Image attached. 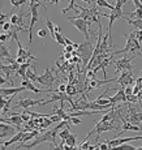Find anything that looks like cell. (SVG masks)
<instances>
[{
	"label": "cell",
	"mask_w": 142,
	"mask_h": 150,
	"mask_svg": "<svg viewBox=\"0 0 142 150\" xmlns=\"http://www.w3.org/2000/svg\"><path fill=\"white\" fill-rule=\"evenodd\" d=\"M55 81H56V79L54 77L52 71L50 68L46 69L45 73H43L42 76H38V80H37V82L40 83V85H43V86H46V88H50V86H52Z\"/></svg>",
	"instance_id": "5"
},
{
	"label": "cell",
	"mask_w": 142,
	"mask_h": 150,
	"mask_svg": "<svg viewBox=\"0 0 142 150\" xmlns=\"http://www.w3.org/2000/svg\"><path fill=\"white\" fill-rule=\"evenodd\" d=\"M141 93V89H140V86H137L136 85L134 88H133V94H134V96H138V94Z\"/></svg>",
	"instance_id": "37"
},
{
	"label": "cell",
	"mask_w": 142,
	"mask_h": 150,
	"mask_svg": "<svg viewBox=\"0 0 142 150\" xmlns=\"http://www.w3.org/2000/svg\"><path fill=\"white\" fill-rule=\"evenodd\" d=\"M68 21H71L72 24L76 26V29H78V31L85 35V39L89 41L90 39V29H89V25H88V21L85 18H81L78 16H73V17H66Z\"/></svg>",
	"instance_id": "3"
},
{
	"label": "cell",
	"mask_w": 142,
	"mask_h": 150,
	"mask_svg": "<svg viewBox=\"0 0 142 150\" xmlns=\"http://www.w3.org/2000/svg\"><path fill=\"white\" fill-rule=\"evenodd\" d=\"M45 99H31V98H21L20 102L14 106L13 108H18V107H22V108H29L31 106H37V105H43Z\"/></svg>",
	"instance_id": "8"
},
{
	"label": "cell",
	"mask_w": 142,
	"mask_h": 150,
	"mask_svg": "<svg viewBox=\"0 0 142 150\" xmlns=\"http://www.w3.org/2000/svg\"><path fill=\"white\" fill-rule=\"evenodd\" d=\"M14 96H16V94H13V96H11V97H9V99L7 100V103H5V105H4V107L1 108V115H3V116H4V115L7 114L8 111H9V107H11V102H13V97H14Z\"/></svg>",
	"instance_id": "24"
},
{
	"label": "cell",
	"mask_w": 142,
	"mask_h": 150,
	"mask_svg": "<svg viewBox=\"0 0 142 150\" xmlns=\"http://www.w3.org/2000/svg\"><path fill=\"white\" fill-rule=\"evenodd\" d=\"M124 90H125V94H126V96H130V94H133V88H132L130 85L125 86V88H124Z\"/></svg>",
	"instance_id": "33"
},
{
	"label": "cell",
	"mask_w": 142,
	"mask_h": 150,
	"mask_svg": "<svg viewBox=\"0 0 142 150\" xmlns=\"http://www.w3.org/2000/svg\"><path fill=\"white\" fill-rule=\"evenodd\" d=\"M54 41L56 42V43H59V45H61V46H65V37L61 33H59V31H56Z\"/></svg>",
	"instance_id": "23"
},
{
	"label": "cell",
	"mask_w": 142,
	"mask_h": 150,
	"mask_svg": "<svg viewBox=\"0 0 142 150\" xmlns=\"http://www.w3.org/2000/svg\"><path fill=\"white\" fill-rule=\"evenodd\" d=\"M26 17V14H22V13H20V14H12L11 16V22H12V25H17V26H20V28H24V18Z\"/></svg>",
	"instance_id": "15"
},
{
	"label": "cell",
	"mask_w": 142,
	"mask_h": 150,
	"mask_svg": "<svg viewBox=\"0 0 142 150\" xmlns=\"http://www.w3.org/2000/svg\"><path fill=\"white\" fill-rule=\"evenodd\" d=\"M25 133H26V132L24 131V129H21V131H18L16 134H14V136H12V138H11V140H8L7 142L4 144V145H1V149H7L8 146H11V145H12V144L20 142V141L22 140V137L25 136Z\"/></svg>",
	"instance_id": "13"
},
{
	"label": "cell",
	"mask_w": 142,
	"mask_h": 150,
	"mask_svg": "<svg viewBox=\"0 0 142 150\" xmlns=\"http://www.w3.org/2000/svg\"><path fill=\"white\" fill-rule=\"evenodd\" d=\"M136 85L140 86V89H141V91H142V77H138L137 81H136Z\"/></svg>",
	"instance_id": "38"
},
{
	"label": "cell",
	"mask_w": 142,
	"mask_h": 150,
	"mask_svg": "<svg viewBox=\"0 0 142 150\" xmlns=\"http://www.w3.org/2000/svg\"><path fill=\"white\" fill-rule=\"evenodd\" d=\"M48 31H50V30H48L47 28H40L38 30V37H39V38H45V37L47 35Z\"/></svg>",
	"instance_id": "27"
},
{
	"label": "cell",
	"mask_w": 142,
	"mask_h": 150,
	"mask_svg": "<svg viewBox=\"0 0 142 150\" xmlns=\"http://www.w3.org/2000/svg\"><path fill=\"white\" fill-rule=\"evenodd\" d=\"M119 149H124V150H137L138 148L137 146H132V145H126V144H121V145H119L117 146Z\"/></svg>",
	"instance_id": "28"
},
{
	"label": "cell",
	"mask_w": 142,
	"mask_h": 150,
	"mask_svg": "<svg viewBox=\"0 0 142 150\" xmlns=\"http://www.w3.org/2000/svg\"><path fill=\"white\" fill-rule=\"evenodd\" d=\"M55 30H56V31H59V33H61V29H60L59 26H55Z\"/></svg>",
	"instance_id": "42"
},
{
	"label": "cell",
	"mask_w": 142,
	"mask_h": 150,
	"mask_svg": "<svg viewBox=\"0 0 142 150\" xmlns=\"http://www.w3.org/2000/svg\"><path fill=\"white\" fill-rule=\"evenodd\" d=\"M65 93L68 94L69 97H73V96H76V94L80 93V91H78V89H77L76 85H73V83H68V85H66Z\"/></svg>",
	"instance_id": "17"
},
{
	"label": "cell",
	"mask_w": 142,
	"mask_h": 150,
	"mask_svg": "<svg viewBox=\"0 0 142 150\" xmlns=\"http://www.w3.org/2000/svg\"><path fill=\"white\" fill-rule=\"evenodd\" d=\"M76 48H74L73 45H65V48H64V52H72V51H74Z\"/></svg>",
	"instance_id": "32"
},
{
	"label": "cell",
	"mask_w": 142,
	"mask_h": 150,
	"mask_svg": "<svg viewBox=\"0 0 142 150\" xmlns=\"http://www.w3.org/2000/svg\"><path fill=\"white\" fill-rule=\"evenodd\" d=\"M11 29H12V22H11V24L9 22H4V24L1 25V30L3 31H9Z\"/></svg>",
	"instance_id": "30"
},
{
	"label": "cell",
	"mask_w": 142,
	"mask_h": 150,
	"mask_svg": "<svg viewBox=\"0 0 142 150\" xmlns=\"http://www.w3.org/2000/svg\"><path fill=\"white\" fill-rule=\"evenodd\" d=\"M82 1H85L86 4H89V3H90V0H82Z\"/></svg>",
	"instance_id": "43"
},
{
	"label": "cell",
	"mask_w": 142,
	"mask_h": 150,
	"mask_svg": "<svg viewBox=\"0 0 142 150\" xmlns=\"http://www.w3.org/2000/svg\"><path fill=\"white\" fill-rule=\"evenodd\" d=\"M69 123L74 124V125H80V124H81V123H82V122H81V120H80V119H78V117H77V116H72V117H71V122H69Z\"/></svg>",
	"instance_id": "31"
},
{
	"label": "cell",
	"mask_w": 142,
	"mask_h": 150,
	"mask_svg": "<svg viewBox=\"0 0 142 150\" xmlns=\"http://www.w3.org/2000/svg\"><path fill=\"white\" fill-rule=\"evenodd\" d=\"M121 85V88H125L128 85H132L133 83V72L132 71H124L121 72L120 77L117 79V81Z\"/></svg>",
	"instance_id": "10"
},
{
	"label": "cell",
	"mask_w": 142,
	"mask_h": 150,
	"mask_svg": "<svg viewBox=\"0 0 142 150\" xmlns=\"http://www.w3.org/2000/svg\"><path fill=\"white\" fill-rule=\"evenodd\" d=\"M136 38H137L140 42H142V30L141 29H137V30H136Z\"/></svg>",
	"instance_id": "34"
},
{
	"label": "cell",
	"mask_w": 142,
	"mask_h": 150,
	"mask_svg": "<svg viewBox=\"0 0 142 150\" xmlns=\"http://www.w3.org/2000/svg\"><path fill=\"white\" fill-rule=\"evenodd\" d=\"M22 86H25L26 88V90H30V91H33V93H35V94H40V93H50V91H56V89L55 90H52V89H38V88H35L34 86V83L31 80H29V79H26V80H22Z\"/></svg>",
	"instance_id": "11"
},
{
	"label": "cell",
	"mask_w": 142,
	"mask_h": 150,
	"mask_svg": "<svg viewBox=\"0 0 142 150\" xmlns=\"http://www.w3.org/2000/svg\"><path fill=\"white\" fill-rule=\"evenodd\" d=\"M0 122H5V123H9L12 124V125L16 127L18 131H21V127H22V123H24V120H22V116L21 114H16V112H12V116L11 117H3L0 119Z\"/></svg>",
	"instance_id": "7"
},
{
	"label": "cell",
	"mask_w": 142,
	"mask_h": 150,
	"mask_svg": "<svg viewBox=\"0 0 142 150\" xmlns=\"http://www.w3.org/2000/svg\"><path fill=\"white\" fill-rule=\"evenodd\" d=\"M65 45H74V43L72 42L71 39H68V38H66V37H65Z\"/></svg>",
	"instance_id": "40"
},
{
	"label": "cell",
	"mask_w": 142,
	"mask_h": 150,
	"mask_svg": "<svg viewBox=\"0 0 142 150\" xmlns=\"http://www.w3.org/2000/svg\"><path fill=\"white\" fill-rule=\"evenodd\" d=\"M126 22L129 25H133L136 29H141L142 30V20H138V18H130V17H126Z\"/></svg>",
	"instance_id": "18"
},
{
	"label": "cell",
	"mask_w": 142,
	"mask_h": 150,
	"mask_svg": "<svg viewBox=\"0 0 142 150\" xmlns=\"http://www.w3.org/2000/svg\"><path fill=\"white\" fill-rule=\"evenodd\" d=\"M108 99H110V102H111L114 106H116V103H120V102H126V94H125V90H124V88L119 89L116 96L110 97Z\"/></svg>",
	"instance_id": "12"
},
{
	"label": "cell",
	"mask_w": 142,
	"mask_h": 150,
	"mask_svg": "<svg viewBox=\"0 0 142 150\" xmlns=\"http://www.w3.org/2000/svg\"><path fill=\"white\" fill-rule=\"evenodd\" d=\"M60 0H50V3L51 4H57V3H59Z\"/></svg>",
	"instance_id": "41"
},
{
	"label": "cell",
	"mask_w": 142,
	"mask_h": 150,
	"mask_svg": "<svg viewBox=\"0 0 142 150\" xmlns=\"http://www.w3.org/2000/svg\"><path fill=\"white\" fill-rule=\"evenodd\" d=\"M136 56H137V55L134 54V55H132L130 57L124 56V57H121V59H117L116 62L114 63L115 67H116V74L121 73V72H124V71H132V69H133L132 60L134 59Z\"/></svg>",
	"instance_id": "4"
},
{
	"label": "cell",
	"mask_w": 142,
	"mask_h": 150,
	"mask_svg": "<svg viewBox=\"0 0 142 150\" xmlns=\"http://www.w3.org/2000/svg\"><path fill=\"white\" fill-rule=\"evenodd\" d=\"M11 3H12V5H13L14 9H18L20 7H22L24 4L28 3V0H11Z\"/></svg>",
	"instance_id": "26"
},
{
	"label": "cell",
	"mask_w": 142,
	"mask_h": 150,
	"mask_svg": "<svg viewBox=\"0 0 142 150\" xmlns=\"http://www.w3.org/2000/svg\"><path fill=\"white\" fill-rule=\"evenodd\" d=\"M99 149H102V150H107V149H110V145H108V142H107V140L104 141L103 144H100V145H99Z\"/></svg>",
	"instance_id": "35"
},
{
	"label": "cell",
	"mask_w": 142,
	"mask_h": 150,
	"mask_svg": "<svg viewBox=\"0 0 142 150\" xmlns=\"http://www.w3.org/2000/svg\"><path fill=\"white\" fill-rule=\"evenodd\" d=\"M12 38V33H7V34H3L0 35V41H1V43H4L5 41H8V39Z\"/></svg>",
	"instance_id": "29"
},
{
	"label": "cell",
	"mask_w": 142,
	"mask_h": 150,
	"mask_svg": "<svg viewBox=\"0 0 142 150\" xmlns=\"http://www.w3.org/2000/svg\"><path fill=\"white\" fill-rule=\"evenodd\" d=\"M26 76H28L29 80H31L33 82H37V80H38V76H37V72H35V67L34 65H31L30 68L26 71Z\"/></svg>",
	"instance_id": "16"
},
{
	"label": "cell",
	"mask_w": 142,
	"mask_h": 150,
	"mask_svg": "<svg viewBox=\"0 0 142 150\" xmlns=\"http://www.w3.org/2000/svg\"><path fill=\"white\" fill-rule=\"evenodd\" d=\"M76 141H77V136H74L73 133H71L69 137L65 140V144L69 146H72V149H76Z\"/></svg>",
	"instance_id": "21"
},
{
	"label": "cell",
	"mask_w": 142,
	"mask_h": 150,
	"mask_svg": "<svg viewBox=\"0 0 142 150\" xmlns=\"http://www.w3.org/2000/svg\"><path fill=\"white\" fill-rule=\"evenodd\" d=\"M46 28L48 29V30H50V33H51V35H52V39L55 38V34H56V30H55V25L52 24V21L50 18H46Z\"/></svg>",
	"instance_id": "20"
},
{
	"label": "cell",
	"mask_w": 142,
	"mask_h": 150,
	"mask_svg": "<svg viewBox=\"0 0 142 150\" xmlns=\"http://www.w3.org/2000/svg\"><path fill=\"white\" fill-rule=\"evenodd\" d=\"M57 89H59V91H65L66 90V85L65 83H61V85H59V88Z\"/></svg>",
	"instance_id": "39"
},
{
	"label": "cell",
	"mask_w": 142,
	"mask_h": 150,
	"mask_svg": "<svg viewBox=\"0 0 142 150\" xmlns=\"http://www.w3.org/2000/svg\"><path fill=\"white\" fill-rule=\"evenodd\" d=\"M69 134H71V131H69V125H65L64 128H61L59 131V136L61 140H66V138L69 137Z\"/></svg>",
	"instance_id": "19"
},
{
	"label": "cell",
	"mask_w": 142,
	"mask_h": 150,
	"mask_svg": "<svg viewBox=\"0 0 142 150\" xmlns=\"http://www.w3.org/2000/svg\"><path fill=\"white\" fill-rule=\"evenodd\" d=\"M68 123H69L68 120H61L55 128L50 129V131H46L42 136L37 137L35 140H33L30 144H21V145H18L16 149L17 150L18 149H33L34 146L39 145V144H42V142H51L54 148H59V145L56 144V134H59V131L61 128H64L65 125H68Z\"/></svg>",
	"instance_id": "1"
},
{
	"label": "cell",
	"mask_w": 142,
	"mask_h": 150,
	"mask_svg": "<svg viewBox=\"0 0 142 150\" xmlns=\"http://www.w3.org/2000/svg\"><path fill=\"white\" fill-rule=\"evenodd\" d=\"M0 55H1V59H7V57H11V54H9V48L1 43V47H0Z\"/></svg>",
	"instance_id": "22"
},
{
	"label": "cell",
	"mask_w": 142,
	"mask_h": 150,
	"mask_svg": "<svg viewBox=\"0 0 142 150\" xmlns=\"http://www.w3.org/2000/svg\"><path fill=\"white\" fill-rule=\"evenodd\" d=\"M97 5L99 8H108L110 11L112 9V8L115 7V5H112V4H110V3H107L106 0H97Z\"/></svg>",
	"instance_id": "25"
},
{
	"label": "cell",
	"mask_w": 142,
	"mask_h": 150,
	"mask_svg": "<svg viewBox=\"0 0 142 150\" xmlns=\"http://www.w3.org/2000/svg\"><path fill=\"white\" fill-rule=\"evenodd\" d=\"M18 132V129L16 127H12L11 124H7L5 122H1L0 123V138H5L8 136H14V134Z\"/></svg>",
	"instance_id": "6"
},
{
	"label": "cell",
	"mask_w": 142,
	"mask_h": 150,
	"mask_svg": "<svg viewBox=\"0 0 142 150\" xmlns=\"http://www.w3.org/2000/svg\"><path fill=\"white\" fill-rule=\"evenodd\" d=\"M138 140H142V136H134V137H126V138H114V140H108L110 145V149H114V148H117L119 145L121 144H125V142H130V141H138Z\"/></svg>",
	"instance_id": "9"
},
{
	"label": "cell",
	"mask_w": 142,
	"mask_h": 150,
	"mask_svg": "<svg viewBox=\"0 0 142 150\" xmlns=\"http://www.w3.org/2000/svg\"><path fill=\"white\" fill-rule=\"evenodd\" d=\"M94 50H95V48L93 47V45H91L90 41H85V42H82L80 46H78L77 52L81 56V59H82L83 67H88L89 62L91 60L93 55H94Z\"/></svg>",
	"instance_id": "2"
},
{
	"label": "cell",
	"mask_w": 142,
	"mask_h": 150,
	"mask_svg": "<svg viewBox=\"0 0 142 150\" xmlns=\"http://www.w3.org/2000/svg\"><path fill=\"white\" fill-rule=\"evenodd\" d=\"M26 88L25 86H20V88H3L1 86V97H8V96H13V94H17L20 91H25Z\"/></svg>",
	"instance_id": "14"
},
{
	"label": "cell",
	"mask_w": 142,
	"mask_h": 150,
	"mask_svg": "<svg viewBox=\"0 0 142 150\" xmlns=\"http://www.w3.org/2000/svg\"><path fill=\"white\" fill-rule=\"evenodd\" d=\"M89 148H90V145H89L88 140H86V141H82V145H81V146H80V149L85 150V149H89Z\"/></svg>",
	"instance_id": "36"
}]
</instances>
